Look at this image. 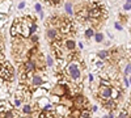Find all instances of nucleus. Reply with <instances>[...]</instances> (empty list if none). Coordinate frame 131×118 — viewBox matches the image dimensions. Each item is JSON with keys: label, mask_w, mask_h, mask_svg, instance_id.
<instances>
[{"label": "nucleus", "mask_w": 131, "mask_h": 118, "mask_svg": "<svg viewBox=\"0 0 131 118\" xmlns=\"http://www.w3.org/2000/svg\"><path fill=\"white\" fill-rule=\"evenodd\" d=\"M30 38H31V42H38V36H36V34H33Z\"/></svg>", "instance_id": "nucleus-32"}, {"label": "nucleus", "mask_w": 131, "mask_h": 118, "mask_svg": "<svg viewBox=\"0 0 131 118\" xmlns=\"http://www.w3.org/2000/svg\"><path fill=\"white\" fill-rule=\"evenodd\" d=\"M10 109H13V106H12L10 102L4 101V100L0 101V115H2L3 113H5V112H8V110H10Z\"/></svg>", "instance_id": "nucleus-6"}, {"label": "nucleus", "mask_w": 131, "mask_h": 118, "mask_svg": "<svg viewBox=\"0 0 131 118\" xmlns=\"http://www.w3.org/2000/svg\"><path fill=\"white\" fill-rule=\"evenodd\" d=\"M101 16V8L97 7V5H93L89 10H88V17L91 18H98Z\"/></svg>", "instance_id": "nucleus-5"}, {"label": "nucleus", "mask_w": 131, "mask_h": 118, "mask_svg": "<svg viewBox=\"0 0 131 118\" xmlns=\"http://www.w3.org/2000/svg\"><path fill=\"white\" fill-rule=\"evenodd\" d=\"M105 106H106V109H110V110H114L115 109V101L114 100H106L105 101Z\"/></svg>", "instance_id": "nucleus-16"}, {"label": "nucleus", "mask_w": 131, "mask_h": 118, "mask_svg": "<svg viewBox=\"0 0 131 118\" xmlns=\"http://www.w3.org/2000/svg\"><path fill=\"white\" fill-rule=\"evenodd\" d=\"M118 94H119L118 91L113 88V89H112V99H117V97H118Z\"/></svg>", "instance_id": "nucleus-27"}, {"label": "nucleus", "mask_w": 131, "mask_h": 118, "mask_svg": "<svg viewBox=\"0 0 131 118\" xmlns=\"http://www.w3.org/2000/svg\"><path fill=\"white\" fill-rule=\"evenodd\" d=\"M62 33H64V34H67V33H70V31L72 30V24L71 23H68V21H64V23L62 24V26H60V29H59Z\"/></svg>", "instance_id": "nucleus-10"}, {"label": "nucleus", "mask_w": 131, "mask_h": 118, "mask_svg": "<svg viewBox=\"0 0 131 118\" xmlns=\"http://www.w3.org/2000/svg\"><path fill=\"white\" fill-rule=\"evenodd\" d=\"M123 84H125V87H128V85H130V84H128V79H127V78H125V79H123Z\"/></svg>", "instance_id": "nucleus-35"}, {"label": "nucleus", "mask_w": 131, "mask_h": 118, "mask_svg": "<svg viewBox=\"0 0 131 118\" xmlns=\"http://www.w3.org/2000/svg\"><path fill=\"white\" fill-rule=\"evenodd\" d=\"M10 9V0H4L0 3V13L2 15H7Z\"/></svg>", "instance_id": "nucleus-7"}, {"label": "nucleus", "mask_w": 131, "mask_h": 118, "mask_svg": "<svg viewBox=\"0 0 131 118\" xmlns=\"http://www.w3.org/2000/svg\"><path fill=\"white\" fill-rule=\"evenodd\" d=\"M123 9H125V10H130V9H131V4H130V3H126V4L123 5Z\"/></svg>", "instance_id": "nucleus-30"}, {"label": "nucleus", "mask_w": 131, "mask_h": 118, "mask_svg": "<svg viewBox=\"0 0 131 118\" xmlns=\"http://www.w3.org/2000/svg\"><path fill=\"white\" fill-rule=\"evenodd\" d=\"M112 87L109 85V87H106V85H100V96L102 100H110L112 99Z\"/></svg>", "instance_id": "nucleus-3"}, {"label": "nucleus", "mask_w": 131, "mask_h": 118, "mask_svg": "<svg viewBox=\"0 0 131 118\" xmlns=\"http://www.w3.org/2000/svg\"><path fill=\"white\" fill-rule=\"evenodd\" d=\"M130 51H131V49H130Z\"/></svg>", "instance_id": "nucleus-40"}, {"label": "nucleus", "mask_w": 131, "mask_h": 118, "mask_svg": "<svg viewBox=\"0 0 131 118\" xmlns=\"http://www.w3.org/2000/svg\"><path fill=\"white\" fill-rule=\"evenodd\" d=\"M126 3H130V4H131V0H127V2H126Z\"/></svg>", "instance_id": "nucleus-39"}, {"label": "nucleus", "mask_w": 131, "mask_h": 118, "mask_svg": "<svg viewBox=\"0 0 131 118\" xmlns=\"http://www.w3.org/2000/svg\"><path fill=\"white\" fill-rule=\"evenodd\" d=\"M79 118H91V112H89V110H86V109L81 110V113H80Z\"/></svg>", "instance_id": "nucleus-20"}, {"label": "nucleus", "mask_w": 131, "mask_h": 118, "mask_svg": "<svg viewBox=\"0 0 131 118\" xmlns=\"http://www.w3.org/2000/svg\"><path fill=\"white\" fill-rule=\"evenodd\" d=\"M125 73H126V75H131V64H130V63L127 64L126 68H125Z\"/></svg>", "instance_id": "nucleus-25"}, {"label": "nucleus", "mask_w": 131, "mask_h": 118, "mask_svg": "<svg viewBox=\"0 0 131 118\" xmlns=\"http://www.w3.org/2000/svg\"><path fill=\"white\" fill-rule=\"evenodd\" d=\"M34 9H36V12H37V13H39V12H42V5L37 3V4L34 5Z\"/></svg>", "instance_id": "nucleus-26"}, {"label": "nucleus", "mask_w": 131, "mask_h": 118, "mask_svg": "<svg viewBox=\"0 0 131 118\" xmlns=\"http://www.w3.org/2000/svg\"><path fill=\"white\" fill-rule=\"evenodd\" d=\"M23 113H24L25 115H29V114L33 113V108H31V105H30V104H26V105L23 106Z\"/></svg>", "instance_id": "nucleus-17"}, {"label": "nucleus", "mask_w": 131, "mask_h": 118, "mask_svg": "<svg viewBox=\"0 0 131 118\" xmlns=\"http://www.w3.org/2000/svg\"><path fill=\"white\" fill-rule=\"evenodd\" d=\"M64 93H66V88H63L60 84H58L57 87L54 88V91H52V94H57V96H59V97L62 94H64Z\"/></svg>", "instance_id": "nucleus-12"}, {"label": "nucleus", "mask_w": 131, "mask_h": 118, "mask_svg": "<svg viewBox=\"0 0 131 118\" xmlns=\"http://www.w3.org/2000/svg\"><path fill=\"white\" fill-rule=\"evenodd\" d=\"M46 63H47V66H52V64H54V62H52V58H51V57H47V59H46Z\"/></svg>", "instance_id": "nucleus-28"}, {"label": "nucleus", "mask_w": 131, "mask_h": 118, "mask_svg": "<svg viewBox=\"0 0 131 118\" xmlns=\"http://www.w3.org/2000/svg\"><path fill=\"white\" fill-rule=\"evenodd\" d=\"M49 101L50 102H54V104H59L60 102V97H59V96H57V94H51Z\"/></svg>", "instance_id": "nucleus-18"}, {"label": "nucleus", "mask_w": 131, "mask_h": 118, "mask_svg": "<svg viewBox=\"0 0 131 118\" xmlns=\"http://www.w3.org/2000/svg\"><path fill=\"white\" fill-rule=\"evenodd\" d=\"M88 79H89V81H93V75H89Z\"/></svg>", "instance_id": "nucleus-36"}, {"label": "nucleus", "mask_w": 131, "mask_h": 118, "mask_svg": "<svg viewBox=\"0 0 131 118\" xmlns=\"http://www.w3.org/2000/svg\"><path fill=\"white\" fill-rule=\"evenodd\" d=\"M28 118H30V117H28Z\"/></svg>", "instance_id": "nucleus-41"}, {"label": "nucleus", "mask_w": 131, "mask_h": 118, "mask_svg": "<svg viewBox=\"0 0 131 118\" xmlns=\"http://www.w3.org/2000/svg\"><path fill=\"white\" fill-rule=\"evenodd\" d=\"M36 68H37V64L33 59L26 60L25 64H24V72H26V73H33L36 71Z\"/></svg>", "instance_id": "nucleus-4"}, {"label": "nucleus", "mask_w": 131, "mask_h": 118, "mask_svg": "<svg viewBox=\"0 0 131 118\" xmlns=\"http://www.w3.org/2000/svg\"><path fill=\"white\" fill-rule=\"evenodd\" d=\"M93 36H94V31H93V29H92V28H88V29L85 30V37L88 38V39H89V38H92Z\"/></svg>", "instance_id": "nucleus-21"}, {"label": "nucleus", "mask_w": 131, "mask_h": 118, "mask_svg": "<svg viewBox=\"0 0 131 118\" xmlns=\"http://www.w3.org/2000/svg\"><path fill=\"white\" fill-rule=\"evenodd\" d=\"M114 26H115V29H117V30H122V29H123V28H122V24H119V23H115V24H114Z\"/></svg>", "instance_id": "nucleus-29"}, {"label": "nucleus", "mask_w": 131, "mask_h": 118, "mask_svg": "<svg viewBox=\"0 0 131 118\" xmlns=\"http://www.w3.org/2000/svg\"><path fill=\"white\" fill-rule=\"evenodd\" d=\"M94 39L96 42H104V34L102 33H94Z\"/></svg>", "instance_id": "nucleus-22"}, {"label": "nucleus", "mask_w": 131, "mask_h": 118, "mask_svg": "<svg viewBox=\"0 0 131 118\" xmlns=\"http://www.w3.org/2000/svg\"><path fill=\"white\" fill-rule=\"evenodd\" d=\"M96 68H97V70H100V68H104V62H102L101 59H98V60L96 62Z\"/></svg>", "instance_id": "nucleus-23"}, {"label": "nucleus", "mask_w": 131, "mask_h": 118, "mask_svg": "<svg viewBox=\"0 0 131 118\" xmlns=\"http://www.w3.org/2000/svg\"><path fill=\"white\" fill-rule=\"evenodd\" d=\"M127 115H126V112L125 110H122L121 113H119V115H118V118H126Z\"/></svg>", "instance_id": "nucleus-31"}, {"label": "nucleus", "mask_w": 131, "mask_h": 118, "mask_svg": "<svg viewBox=\"0 0 131 118\" xmlns=\"http://www.w3.org/2000/svg\"><path fill=\"white\" fill-rule=\"evenodd\" d=\"M55 113H57L58 115L66 117V115H68V114H70V110L67 109V106H64V105H58V106H57V109H55Z\"/></svg>", "instance_id": "nucleus-9"}, {"label": "nucleus", "mask_w": 131, "mask_h": 118, "mask_svg": "<svg viewBox=\"0 0 131 118\" xmlns=\"http://www.w3.org/2000/svg\"><path fill=\"white\" fill-rule=\"evenodd\" d=\"M46 38H49L50 41H55L58 38V30L55 28H49L46 30Z\"/></svg>", "instance_id": "nucleus-8"}, {"label": "nucleus", "mask_w": 131, "mask_h": 118, "mask_svg": "<svg viewBox=\"0 0 131 118\" xmlns=\"http://www.w3.org/2000/svg\"><path fill=\"white\" fill-rule=\"evenodd\" d=\"M64 9H66V12H67L70 16H72L73 15V9H72V4L71 3H67L64 5Z\"/></svg>", "instance_id": "nucleus-19"}, {"label": "nucleus", "mask_w": 131, "mask_h": 118, "mask_svg": "<svg viewBox=\"0 0 131 118\" xmlns=\"http://www.w3.org/2000/svg\"><path fill=\"white\" fill-rule=\"evenodd\" d=\"M31 84L34 85V87H41L43 84V79L39 76V75H33L31 78Z\"/></svg>", "instance_id": "nucleus-11"}, {"label": "nucleus", "mask_w": 131, "mask_h": 118, "mask_svg": "<svg viewBox=\"0 0 131 118\" xmlns=\"http://www.w3.org/2000/svg\"><path fill=\"white\" fill-rule=\"evenodd\" d=\"M21 104H23V101H21V100L15 99V101L12 102V106H15V108H18V106H21Z\"/></svg>", "instance_id": "nucleus-24"}, {"label": "nucleus", "mask_w": 131, "mask_h": 118, "mask_svg": "<svg viewBox=\"0 0 131 118\" xmlns=\"http://www.w3.org/2000/svg\"><path fill=\"white\" fill-rule=\"evenodd\" d=\"M64 45H66V49H67L68 51H73L76 49V42L73 39H67Z\"/></svg>", "instance_id": "nucleus-13"}, {"label": "nucleus", "mask_w": 131, "mask_h": 118, "mask_svg": "<svg viewBox=\"0 0 131 118\" xmlns=\"http://www.w3.org/2000/svg\"><path fill=\"white\" fill-rule=\"evenodd\" d=\"M128 84H130V85H131V78H130V79H128Z\"/></svg>", "instance_id": "nucleus-38"}, {"label": "nucleus", "mask_w": 131, "mask_h": 118, "mask_svg": "<svg viewBox=\"0 0 131 118\" xmlns=\"http://www.w3.org/2000/svg\"><path fill=\"white\" fill-rule=\"evenodd\" d=\"M97 57L101 60H106V59H109V57H110V52H109L107 50H101V51H98Z\"/></svg>", "instance_id": "nucleus-14"}, {"label": "nucleus", "mask_w": 131, "mask_h": 118, "mask_svg": "<svg viewBox=\"0 0 131 118\" xmlns=\"http://www.w3.org/2000/svg\"><path fill=\"white\" fill-rule=\"evenodd\" d=\"M15 75V68L8 60H4L3 63H0V79H3L4 81H10L13 79Z\"/></svg>", "instance_id": "nucleus-1"}, {"label": "nucleus", "mask_w": 131, "mask_h": 118, "mask_svg": "<svg viewBox=\"0 0 131 118\" xmlns=\"http://www.w3.org/2000/svg\"><path fill=\"white\" fill-rule=\"evenodd\" d=\"M107 118H114V115H113V113H110V114H109V117Z\"/></svg>", "instance_id": "nucleus-37"}, {"label": "nucleus", "mask_w": 131, "mask_h": 118, "mask_svg": "<svg viewBox=\"0 0 131 118\" xmlns=\"http://www.w3.org/2000/svg\"><path fill=\"white\" fill-rule=\"evenodd\" d=\"M24 7H25V2H21L18 4V9H24Z\"/></svg>", "instance_id": "nucleus-34"}, {"label": "nucleus", "mask_w": 131, "mask_h": 118, "mask_svg": "<svg viewBox=\"0 0 131 118\" xmlns=\"http://www.w3.org/2000/svg\"><path fill=\"white\" fill-rule=\"evenodd\" d=\"M66 71H67V73L70 75V78L72 79V81H75V83L80 81V79H81V70H80L79 63H76V62L70 63L67 66V68H66Z\"/></svg>", "instance_id": "nucleus-2"}, {"label": "nucleus", "mask_w": 131, "mask_h": 118, "mask_svg": "<svg viewBox=\"0 0 131 118\" xmlns=\"http://www.w3.org/2000/svg\"><path fill=\"white\" fill-rule=\"evenodd\" d=\"M46 91L45 89H37L36 92H33L31 93V96L33 97H37V99H41V97H46Z\"/></svg>", "instance_id": "nucleus-15"}, {"label": "nucleus", "mask_w": 131, "mask_h": 118, "mask_svg": "<svg viewBox=\"0 0 131 118\" xmlns=\"http://www.w3.org/2000/svg\"><path fill=\"white\" fill-rule=\"evenodd\" d=\"M59 3H60V0H51V4L52 5H58Z\"/></svg>", "instance_id": "nucleus-33"}]
</instances>
